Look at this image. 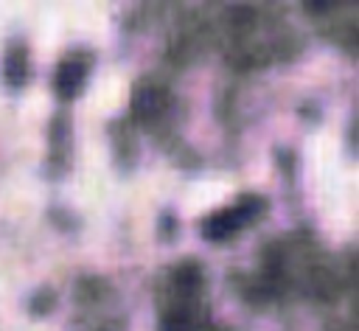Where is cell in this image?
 I'll return each instance as SVG.
<instances>
[{"label": "cell", "mask_w": 359, "mask_h": 331, "mask_svg": "<svg viewBox=\"0 0 359 331\" xmlns=\"http://www.w3.org/2000/svg\"><path fill=\"white\" fill-rule=\"evenodd\" d=\"M258 208H261V202L255 199V196H250V199H244L238 208H230V210H222V213H213L208 222H205V236L208 238H227V236H233L252 213H258Z\"/></svg>", "instance_id": "1"}, {"label": "cell", "mask_w": 359, "mask_h": 331, "mask_svg": "<svg viewBox=\"0 0 359 331\" xmlns=\"http://www.w3.org/2000/svg\"><path fill=\"white\" fill-rule=\"evenodd\" d=\"M84 65L81 62H65L62 67H59V76H56V87H59V93L62 95H73L79 87H81V81H84Z\"/></svg>", "instance_id": "2"}, {"label": "cell", "mask_w": 359, "mask_h": 331, "mask_svg": "<svg viewBox=\"0 0 359 331\" xmlns=\"http://www.w3.org/2000/svg\"><path fill=\"white\" fill-rule=\"evenodd\" d=\"M6 73H8V81H11V84H20V81H22V76H25V53H22L20 48L8 56Z\"/></svg>", "instance_id": "3"}]
</instances>
